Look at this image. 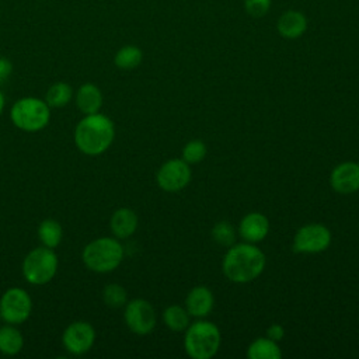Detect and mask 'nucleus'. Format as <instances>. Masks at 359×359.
I'll return each instance as SVG.
<instances>
[{"label": "nucleus", "mask_w": 359, "mask_h": 359, "mask_svg": "<svg viewBox=\"0 0 359 359\" xmlns=\"http://www.w3.org/2000/svg\"><path fill=\"white\" fill-rule=\"evenodd\" d=\"M264 251L252 243H238L227 248L222 259L223 275L233 283H250L265 269Z\"/></svg>", "instance_id": "f257e3e1"}, {"label": "nucleus", "mask_w": 359, "mask_h": 359, "mask_svg": "<svg viewBox=\"0 0 359 359\" xmlns=\"http://www.w3.org/2000/svg\"><path fill=\"white\" fill-rule=\"evenodd\" d=\"M114 137V122L98 112L86 115L74 129V143L87 156H98L108 150Z\"/></svg>", "instance_id": "f03ea898"}, {"label": "nucleus", "mask_w": 359, "mask_h": 359, "mask_svg": "<svg viewBox=\"0 0 359 359\" xmlns=\"http://www.w3.org/2000/svg\"><path fill=\"white\" fill-rule=\"evenodd\" d=\"M222 334L219 327L208 320L198 318L185 330L184 348L192 359H210L220 348Z\"/></svg>", "instance_id": "7ed1b4c3"}, {"label": "nucleus", "mask_w": 359, "mask_h": 359, "mask_svg": "<svg viewBox=\"0 0 359 359\" xmlns=\"http://www.w3.org/2000/svg\"><path fill=\"white\" fill-rule=\"evenodd\" d=\"M84 265L97 273L116 269L123 259L122 244L112 237H100L88 243L83 250Z\"/></svg>", "instance_id": "20e7f679"}, {"label": "nucleus", "mask_w": 359, "mask_h": 359, "mask_svg": "<svg viewBox=\"0 0 359 359\" xmlns=\"http://www.w3.org/2000/svg\"><path fill=\"white\" fill-rule=\"evenodd\" d=\"M10 116L18 129L38 132L49 123L50 111L46 101L36 97H24L14 102Z\"/></svg>", "instance_id": "39448f33"}, {"label": "nucleus", "mask_w": 359, "mask_h": 359, "mask_svg": "<svg viewBox=\"0 0 359 359\" xmlns=\"http://www.w3.org/2000/svg\"><path fill=\"white\" fill-rule=\"evenodd\" d=\"M57 271V257L53 248L38 247L31 250L22 261V275L32 285H45Z\"/></svg>", "instance_id": "423d86ee"}, {"label": "nucleus", "mask_w": 359, "mask_h": 359, "mask_svg": "<svg viewBox=\"0 0 359 359\" xmlns=\"http://www.w3.org/2000/svg\"><path fill=\"white\" fill-rule=\"evenodd\" d=\"M331 230L321 223L302 226L292 241V250L297 254H318L331 244Z\"/></svg>", "instance_id": "0eeeda50"}, {"label": "nucleus", "mask_w": 359, "mask_h": 359, "mask_svg": "<svg viewBox=\"0 0 359 359\" xmlns=\"http://www.w3.org/2000/svg\"><path fill=\"white\" fill-rule=\"evenodd\" d=\"M32 310L29 294L21 287L7 289L0 299V317L8 324L24 323Z\"/></svg>", "instance_id": "6e6552de"}, {"label": "nucleus", "mask_w": 359, "mask_h": 359, "mask_svg": "<svg viewBox=\"0 0 359 359\" xmlns=\"http://www.w3.org/2000/svg\"><path fill=\"white\" fill-rule=\"evenodd\" d=\"M123 318L128 328L137 335H146L151 332L157 321L154 307L144 299H133L126 302Z\"/></svg>", "instance_id": "1a4fd4ad"}, {"label": "nucleus", "mask_w": 359, "mask_h": 359, "mask_svg": "<svg viewBox=\"0 0 359 359\" xmlns=\"http://www.w3.org/2000/svg\"><path fill=\"white\" fill-rule=\"evenodd\" d=\"M189 164L182 158H171L165 161L157 171L156 181L165 192H180L191 181Z\"/></svg>", "instance_id": "9d476101"}, {"label": "nucleus", "mask_w": 359, "mask_h": 359, "mask_svg": "<svg viewBox=\"0 0 359 359\" xmlns=\"http://www.w3.org/2000/svg\"><path fill=\"white\" fill-rule=\"evenodd\" d=\"M95 341V331L90 323L74 321L63 331V346L73 355L88 352Z\"/></svg>", "instance_id": "9b49d317"}, {"label": "nucleus", "mask_w": 359, "mask_h": 359, "mask_svg": "<svg viewBox=\"0 0 359 359\" xmlns=\"http://www.w3.org/2000/svg\"><path fill=\"white\" fill-rule=\"evenodd\" d=\"M330 184L337 194L342 195L359 191V163L344 161L335 165L330 175Z\"/></svg>", "instance_id": "f8f14e48"}, {"label": "nucleus", "mask_w": 359, "mask_h": 359, "mask_svg": "<svg viewBox=\"0 0 359 359\" xmlns=\"http://www.w3.org/2000/svg\"><path fill=\"white\" fill-rule=\"evenodd\" d=\"M238 236L247 243L262 241L269 231V220L264 213L250 212L243 216L238 223Z\"/></svg>", "instance_id": "ddd939ff"}, {"label": "nucleus", "mask_w": 359, "mask_h": 359, "mask_svg": "<svg viewBox=\"0 0 359 359\" xmlns=\"http://www.w3.org/2000/svg\"><path fill=\"white\" fill-rule=\"evenodd\" d=\"M215 306V296L206 286L192 287L185 297V309L191 317L205 318L210 314Z\"/></svg>", "instance_id": "4468645a"}, {"label": "nucleus", "mask_w": 359, "mask_h": 359, "mask_svg": "<svg viewBox=\"0 0 359 359\" xmlns=\"http://www.w3.org/2000/svg\"><path fill=\"white\" fill-rule=\"evenodd\" d=\"M307 17L299 10H286L279 15L276 22V29L285 39L300 38L307 31Z\"/></svg>", "instance_id": "2eb2a0df"}, {"label": "nucleus", "mask_w": 359, "mask_h": 359, "mask_svg": "<svg viewBox=\"0 0 359 359\" xmlns=\"http://www.w3.org/2000/svg\"><path fill=\"white\" fill-rule=\"evenodd\" d=\"M137 223L139 219L135 210L129 208H119L112 213L109 227L116 238H128L136 231Z\"/></svg>", "instance_id": "dca6fc26"}, {"label": "nucleus", "mask_w": 359, "mask_h": 359, "mask_svg": "<svg viewBox=\"0 0 359 359\" xmlns=\"http://www.w3.org/2000/svg\"><path fill=\"white\" fill-rule=\"evenodd\" d=\"M76 105L84 115L97 114L102 107V93L101 90L93 84H83L76 94Z\"/></svg>", "instance_id": "f3484780"}, {"label": "nucleus", "mask_w": 359, "mask_h": 359, "mask_svg": "<svg viewBox=\"0 0 359 359\" xmlns=\"http://www.w3.org/2000/svg\"><path fill=\"white\" fill-rule=\"evenodd\" d=\"M247 358L248 359H280L282 351L276 341L268 337H259L248 345Z\"/></svg>", "instance_id": "a211bd4d"}, {"label": "nucleus", "mask_w": 359, "mask_h": 359, "mask_svg": "<svg viewBox=\"0 0 359 359\" xmlns=\"http://www.w3.org/2000/svg\"><path fill=\"white\" fill-rule=\"evenodd\" d=\"M24 345V338L20 330L10 325L0 327V352L4 355H17Z\"/></svg>", "instance_id": "6ab92c4d"}, {"label": "nucleus", "mask_w": 359, "mask_h": 359, "mask_svg": "<svg viewBox=\"0 0 359 359\" xmlns=\"http://www.w3.org/2000/svg\"><path fill=\"white\" fill-rule=\"evenodd\" d=\"M143 60V52L136 45H125L118 49L114 56V63L121 70H133Z\"/></svg>", "instance_id": "aec40b11"}, {"label": "nucleus", "mask_w": 359, "mask_h": 359, "mask_svg": "<svg viewBox=\"0 0 359 359\" xmlns=\"http://www.w3.org/2000/svg\"><path fill=\"white\" fill-rule=\"evenodd\" d=\"M189 317L191 316L187 311V309L182 306H178V304L168 306L163 313L164 324L167 325L168 330H171L174 332L185 331L187 327L189 325Z\"/></svg>", "instance_id": "412c9836"}, {"label": "nucleus", "mask_w": 359, "mask_h": 359, "mask_svg": "<svg viewBox=\"0 0 359 359\" xmlns=\"http://www.w3.org/2000/svg\"><path fill=\"white\" fill-rule=\"evenodd\" d=\"M38 236L42 243V245L48 248H56L60 244L63 230L59 222L53 219H45L41 222L38 227Z\"/></svg>", "instance_id": "4be33fe9"}, {"label": "nucleus", "mask_w": 359, "mask_h": 359, "mask_svg": "<svg viewBox=\"0 0 359 359\" xmlns=\"http://www.w3.org/2000/svg\"><path fill=\"white\" fill-rule=\"evenodd\" d=\"M72 97H73L72 87L67 83L59 81L49 87L45 101L49 105V108H60V107L67 105L70 102Z\"/></svg>", "instance_id": "5701e85b"}, {"label": "nucleus", "mask_w": 359, "mask_h": 359, "mask_svg": "<svg viewBox=\"0 0 359 359\" xmlns=\"http://www.w3.org/2000/svg\"><path fill=\"white\" fill-rule=\"evenodd\" d=\"M236 236H237L236 229L227 220H220V222L215 223V226L212 229V238H213V241L216 244L227 247V248L234 244Z\"/></svg>", "instance_id": "b1692460"}, {"label": "nucleus", "mask_w": 359, "mask_h": 359, "mask_svg": "<svg viewBox=\"0 0 359 359\" xmlns=\"http://www.w3.org/2000/svg\"><path fill=\"white\" fill-rule=\"evenodd\" d=\"M102 300L108 307L119 309L126 304L128 294L123 286L118 283H109L102 290Z\"/></svg>", "instance_id": "393cba45"}, {"label": "nucleus", "mask_w": 359, "mask_h": 359, "mask_svg": "<svg viewBox=\"0 0 359 359\" xmlns=\"http://www.w3.org/2000/svg\"><path fill=\"white\" fill-rule=\"evenodd\" d=\"M206 153H208L206 144L199 139H194L182 147L181 157L188 164H198L206 157Z\"/></svg>", "instance_id": "a878e982"}, {"label": "nucleus", "mask_w": 359, "mask_h": 359, "mask_svg": "<svg viewBox=\"0 0 359 359\" xmlns=\"http://www.w3.org/2000/svg\"><path fill=\"white\" fill-rule=\"evenodd\" d=\"M272 0H244L245 13L252 18L264 17L271 8Z\"/></svg>", "instance_id": "bb28decb"}, {"label": "nucleus", "mask_w": 359, "mask_h": 359, "mask_svg": "<svg viewBox=\"0 0 359 359\" xmlns=\"http://www.w3.org/2000/svg\"><path fill=\"white\" fill-rule=\"evenodd\" d=\"M266 337L279 342L285 337V328L280 324H271L266 328Z\"/></svg>", "instance_id": "cd10ccee"}, {"label": "nucleus", "mask_w": 359, "mask_h": 359, "mask_svg": "<svg viewBox=\"0 0 359 359\" xmlns=\"http://www.w3.org/2000/svg\"><path fill=\"white\" fill-rule=\"evenodd\" d=\"M13 72V63L7 59L0 56V81L6 80Z\"/></svg>", "instance_id": "c85d7f7f"}, {"label": "nucleus", "mask_w": 359, "mask_h": 359, "mask_svg": "<svg viewBox=\"0 0 359 359\" xmlns=\"http://www.w3.org/2000/svg\"><path fill=\"white\" fill-rule=\"evenodd\" d=\"M3 108H4V95H3V93L0 91V114L3 112Z\"/></svg>", "instance_id": "c756f323"}]
</instances>
